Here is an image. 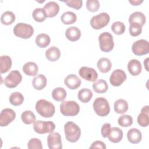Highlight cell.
<instances>
[{
	"instance_id": "cell-28",
	"label": "cell",
	"mask_w": 149,
	"mask_h": 149,
	"mask_svg": "<svg viewBox=\"0 0 149 149\" xmlns=\"http://www.w3.org/2000/svg\"><path fill=\"white\" fill-rule=\"evenodd\" d=\"M92 87L95 93L99 94L105 93L108 89V84L103 79H99L95 81L93 84Z\"/></svg>"
},
{
	"instance_id": "cell-20",
	"label": "cell",
	"mask_w": 149,
	"mask_h": 149,
	"mask_svg": "<svg viewBox=\"0 0 149 149\" xmlns=\"http://www.w3.org/2000/svg\"><path fill=\"white\" fill-rule=\"evenodd\" d=\"M127 138L130 143L132 144H137L141 140L142 134L139 129L132 128L127 132Z\"/></svg>"
},
{
	"instance_id": "cell-2",
	"label": "cell",
	"mask_w": 149,
	"mask_h": 149,
	"mask_svg": "<svg viewBox=\"0 0 149 149\" xmlns=\"http://www.w3.org/2000/svg\"><path fill=\"white\" fill-rule=\"evenodd\" d=\"M64 132L66 140L71 143L78 141L81 136L80 128L73 122H68L64 125Z\"/></svg>"
},
{
	"instance_id": "cell-42",
	"label": "cell",
	"mask_w": 149,
	"mask_h": 149,
	"mask_svg": "<svg viewBox=\"0 0 149 149\" xmlns=\"http://www.w3.org/2000/svg\"><path fill=\"white\" fill-rule=\"evenodd\" d=\"M27 147L29 149H42V143L38 139L32 138L27 143Z\"/></svg>"
},
{
	"instance_id": "cell-7",
	"label": "cell",
	"mask_w": 149,
	"mask_h": 149,
	"mask_svg": "<svg viewBox=\"0 0 149 149\" xmlns=\"http://www.w3.org/2000/svg\"><path fill=\"white\" fill-rule=\"evenodd\" d=\"M110 21V16L106 12H102L91 17L90 25L95 30H99L105 27Z\"/></svg>"
},
{
	"instance_id": "cell-35",
	"label": "cell",
	"mask_w": 149,
	"mask_h": 149,
	"mask_svg": "<svg viewBox=\"0 0 149 149\" xmlns=\"http://www.w3.org/2000/svg\"><path fill=\"white\" fill-rule=\"evenodd\" d=\"M21 119L23 123L27 125H30L36 121V116L30 110H27L22 112Z\"/></svg>"
},
{
	"instance_id": "cell-5",
	"label": "cell",
	"mask_w": 149,
	"mask_h": 149,
	"mask_svg": "<svg viewBox=\"0 0 149 149\" xmlns=\"http://www.w3.org/2000/svg\"><path fill=\"white\" fill-rule=\"evenodd\" d=\"M94 110L100 116H105L110 112V106L108 101L104 97L97 98L93 104Z\"/></svg>"
},
{
	"instance_id": "cell-3",
	"label": "cell",
	"mask_w": 149,
	"mask_h": 149,
	"mask_svg": "<svg viewBox=\"0 0 149 149\" xmlns=\"http://www.w3.org/2000/svg\"><path fill=\"white\" fill-rule=\"evenodd\" d=\"M60 111L64 116H73L79 113L80 107L74 101H63L60 105Z\"/></svg>"
},
{
	"instance_id": "cell-25",
	"label": "cell",
	"mask_w": 149,
	"mask_h": 149,
	"mask_svg": "<svg viewBox=\"0 0 149 149\" xmlns=\"http://www.w3.org/2000/svg\"><path fill=\"white\" fill-rule=\"evenodd\" d=\"M146 21V16L144 14H143L141 12H133L129 17V23H135L140 24L141 26L144 25Z\"/></svg>"
},
{
	"instance_id": "cell-12",
	"label": "cell",
	"mask_w": 149,
	"mask_h": 149,
	"mask_svg": "<svg viewBox=\"0 0 149 149\" xmlns=\"http://www.w3.org/2000/svg\"><path fill=\"white\" fill-rule=\"evenodd\" d=\"M127 76L125 72L121 69H116L112 72L109 77V81L113 86H120L126 79Z\"/></svg>"
},
{
	"instance_id": "cell-43",
	"label": "cell",
	"mask_w": 149,
	"mask_h": 149,
	"mask_svg": "<svg viewBox=\"0 0 149 149\" xmlns=\"http://www.w3.org/2000/svg\"><path fill=\"white\" fill-rule=\"evenodd\" d=\"M63 2H65L68 6L76 10L80 9L83 4V1L81 0H67L63 1Z\"/></svg>"
},
{
	"instance_id": "cell-31",
	"label": "cell",
	"mask_w": 149,
	"mask_h": 149,
	"mask_svg": "<svg viewBox=\"0 0 149 149\" xmlns=\"http://www.w3.org/2000/svg\"><path fill=\"white\" fill-rule=\"evenodd\" d=\"M78 99L83 103L90 101L93 97L92 91L88 88H83L79 91L77 94Z\"/></svg>"
},
{
	"instance_id": "cell-16",
	"label": "cell",
	"mask_w": 149,
	"mask_h": 149,
	"mask_svg": "<svg viewBox=\"0 0 149 149\" xmlns=\"http://www.w3.org/2000/svg\"><path fill=\"white\" fill-rule=\"evenodd\" d=\"M43 9L45 12L47 17H53L58 13L59 6L56 2L49 1L44 5Z\"/></svg>"
},
{
	"instance_id": "cell-6",
	"label": "cell",
	"mask_w": 149,
	"mask_h": 149,
	"mask_svg": "<svg viewBox=\"0 0 149 149\" xmlns=\"http://www.w3.org/2000/svg\"><path fill=\"white\" fill-rule=\"evenodd\" d=\"M100 49L105 52H109L114 47L113 36L109 32L101 33L98 37Z\"/></svg>"
},
{
	"instance_id": "cell-21",
	"label": "cell",
	"mask_w": 149,
	"mask_h": 149,
	"mask_svg": "<svg viewBox=\"0 0 149 149\" xmlns=\"http://www.w3.org/2000/svg\"><path fill=\"white\" fill-rule=\"evenodd\" d=\"M47 84L46 77L42 74H39L34 77L32 81L33 87L37 90H41L45 87Z\"/></svg>"
},
{
	"instance_id": "cell-36",
	"label": "cell",
	"mask_w": 149,
	"mask_h": 149,
	"mask_svg": "<svg viewBox=\"0 0 149 149\" xmlns=\"http://www.w3.org/2000/svg\"><path fill=\"white\" fill-rule=\"evenodd\" d=\"M9 100L12 105L19 106L23 102L24 97L22 93L19 92H14L10 94Z\"/></svg>"
},
{
	"instance_id": "cell-32",
	"label": "cell",
	"mask_w": 149,
	"mask_h": 149,
	"mask_svg": "<svg viewBox=\"0 0 149 149\" xmlns=\"http://www.w3.org/2000/svg\"><path fill=\"white\" fill-rule=\"evenodd\" d=\"M61 19L64 24H71L76 21L77 16L74 12L67 11L62 15Z\"/></svg>"
},
{
	"instance_id": "cell-33",
	"label": "cell",
	"mask_w": 149,
	"mask_h": 149,
	"mask_svg": "<svg viewBox=\"0 0 149 149\" xmlns=\"http://www.w3.org/2000/svg\"><path fill=\"white\" fill-rule=\"evenodd\" d=\"M15 15L12 12L6 11L2 14L1 16V22L2 24L9 25L15 22Z\"/></svg>"
},
{
	"instance_id": "cell-34",
	"label": "cell",
	"mask_w": 149,
	"mask_h": 149,
	"mask_svg": "<svg viewBox=\"0 0 149 149\" xmlns=\"http://www.w3.org/2000/svg\"><path fill=\"white\" fill-rule=\"evenodd\" d=\"M66 91L62 87H56L52 92V97L56 101H63L66 97Z\"/></svg>"
},
{
	"instance_id": "cell-15",
	"label": "cell",
	"mask_w": 149,
	"mask_h": 149,
	"mask_svg": "<svg viewBox=\"0 0 149 149\" xmlns=\"http://www.w3.org/2000/svg\"><path fill=\"white\" fill-rule=\"evenodd\" d=\"M64 83L69 88L74 90L77 89L80 86L81 81V79L76 74H70L65 77Z\"/></svg>"
},
{
	"instance_id": "cell-38",
	"label": "cell",
	"mask_w": 149,
	"mask_h": 149,
	"mask_svg": "<svg viewBox=\"0 0 149 149\" xmlns=\"http://www.w3.org/2000/svg\"><path fill=\"white\" fill-rule=\"evenodd\" d=\"M118 122L122 127H129L133 123V118L129 115H123L118 118Z\"/></svg>"
},
{
	"instance_id": "cell-29",
	"label": "cell",
	"mask_w": 149,
	"mask_h": 149,
	"mask_svg": "<svg viewBox=\"0 0 149 149\" xmlns=\"http://www.w3.org/2000/svg\"><path fill=\"white\" fill-rule=\"evenodd\" d=\"M128 103L123 99H119L114 102V110L117 113L123 114L128 110Z\"/></svg>"
},
{
	"instance_id": "cell-39",
	"label": "cell",
	"mask_w": 149,
	"mask_h": 149,
	"mask_svg": "<svg viewBox=\"0 0 149 149\" xmlns=\"http://www.w3.org/2000/svg\"><path fill=\"white\" fill-rule=\"evenodd\" d=\"M111 30L115 34L121 35L125 31V26L124 23L121 22H115L111 26Z\"/></svg>"
},
{
	"instance_id": "cell-11",
	"label": "cell",
	"mask_w": 149,
	"mask_h": 149,
	"mask_svg": "<svg viewBox=\"0 0 149 149\" xmlns=\"http://www.w3.org/2000/svg\"><path fill=\"white\" fill-rule=\"evenodd\" d=\"M16 118L15 112L10 108L2 109L0 114V126L4 127L10 123Z\"/></svg>"
},
{
	"instance_id": "cell-1",
	"label": "cell",
	"mask_w": 149,
	"mask_h": 149,
	"mask_svg": "<svg viewBox=\"0 0 149 149\" xmlns=\"http://www.w3.org/2000/svg\"><path fill=\"white\" fill-rule=\"evenodd\" d=\"M36 110L44 118L52 117L54 115L55 111L54 104L44 99L39 100L36 102Z\"/></svg>"
},
{
	"instance_id": "cell-46",
	"label": "cell",
	"mask_w": 149,
	"mask_h": 149,
	"mask_svg": "<svg viewBox=\"0 0 149 149\" xmlns=\"http://www.w3.org/2000/svg\"><path fill=\"white\" fill-rule=\"evenodd\" d=\"M129 3H130L132 5H139L140 4H141L143 1L141 0V1H140V0H133V1H130L129 0Z\"/></svg>"
},
{
	"instance_id": "cell-13",
	"label": "cell",
	"mask_w": 149,
	"mask_h": 149,
	"mask_svg": "<svg viewBox=\"0 0 149 149\" xmlns=\"http://www.w3.org/2000/svg\"><path fill=\"white\" fill-rule=\"evenodd\" d=\"M47 144L49 149H61L62 144L61 136L58 132L50 133L47 137Z\"/></svg>"
},
{
	"instance_id": "cell-27",
	"label": "cell",
	"mask_w": 149,
	"mask_h": 149,
	"mask_svg": "<svg viewBox=\"0 0 149 149\" xmlns=\"http://www.w3.org/2000/svg\"><path fill=\"white\" fill-rule=\"evenodd\" d=\"M97 66L101 72L107 73L111 70L112 63L108 58H101L98 61L97 63Z\"/></svg>"
},
{
	"instance_id": "cell-26",
	"label": "cell",
	"mask_w": 149,
	"mask_h": 149,
	"mask_svg": "<svg viewBox=\"0 0 149 149\" xmlns=\"http://www.w3.org/2000/svg\"><path fill=\"white\" fill-rule=\"evenodd\" d=\"M12 66V59L8 55H2L0 58V72L1 73H6Z\"/></svg>"
},
{
	"instance_id": "cell-45",
	"label": "cell",
	"mask_w": 149,
	"mask_h": 149,
	"mask_svg": "<svg viewBox=\"0 0 149 149\" xmlns=\"http://www.w3.org/2000/svg\"><path fill=\"white\" fill-rule=\"evenodd\" d=\"M90 148H100V149H105L106 146L105 143L101 141L97 140L93 142L91 146L90 147Z\"/></svg>"
},
{
	"instance_id": "cell-41",
	"label": "cell",
	"mask_w": 149,
	"mask_h": 149,
	"mask_svg": "<svg viewBox=\"0 0 149 149\" xmlns=\"http://www.w3.org/2000/svg\"><path fill=\"white\" fill-rule=\"evenodd\" d=\"M100 6V2L97 0H87L86 1V8L90 12H95L97 11Z\"/></svg>"
},
{
	"instance_id": "cell-14",
	"label": "cell",
	"mask_w": 149,
	"mask_h": 149,
	"mask_svg": "<svg viewBox=\"0 0 149 149\" xmlns=\"http://www.w3.org/2000/svg\"><path fill=\"white\" fill-rule=\"evenodd\" d=\"M79 75L83 79L89 81H95L98 78L96 70L91 68L83 66L79 70Z\"/></svg>"
},
{
	"instance_id": "cell-17",
	"label": "cell",
	"mask_w": 149,
	"mask_h": 149,
	"mask_svg": "<svg viewBox=\"0 0 149 149\" xmlns=\"http://www.w3.org/2000/svg\"><path fill=\"white\" fill-rule=\"evenodd\" d=\"M149 106L143 107L137 116V123L141 127H147L149 124Z\"/></svg>"
},
{
	"instance_id": "cell-37",
	"label": "cell",
	"mask_w": 149,
	"mask_h": 149,
	"mask_svg": "<svg viewBox=\"0 0 149 149\" xmlns=\"http://www.w3.org/2000/svg\"><path fill=\"white\" fill-rule=\"evenodd\" d=\"M32 16L34 20L37 22H42L47 17L44 10L41 8L35 9L33 12Z\"/></svg>"
},
{
	"instance_id": "cell-22",
	"label": "cell",
	"mask_w": 149,
	"mask_h": 149,
	"mask_svg": "<svg viewBox=\"0 0 149 149\" xmlns=\"http://www.w3.org/2000/svg\"><path fill=\"white\" fill-rule=\"evenodd\" d=\"M65 35L69 41H76L80 38L81 31L77 27L72 26L66 29Z\"/></svg>"
},
{
	"instance_id": "cell-30",
	"label": "cell",
	"mask_w": 149,
	"mask_h": 149,
	"mask_svg": "<svg viewBox=\"0 0 149 149\" xmlns=\"http://www.w3.org/2000/svg\"><path fill=\"white\" fill-rule=\"evenodd\" d=\"M36 44L40 48H45L51 42L49 36L45 33H41L37 36L36 38Z\"/></svg>"
},
{
	"instance_id": "cell-44",
	"label": "cell",
	"mask_w": 149,
	"mask_h": 149,
	"mask_svg": "<svg viewBox=\"0 0 149 149\" xmlns=\"http://www.w3.org/2000/svg\"><path fill=\"white\" fill-rule=\"evenodd\" d=\"M111 124L109 123H104L102 126L101 127V134L102 136L104 138L107 137L109 132L111 130Z\"/></svg>"
},
{
	"instance_id": "cell-47",
	"label": "cell",
	"mask_w": 149,
	"mask_h": 149,
	"mask_svg": "<svg viewBox=\"0 0 149 149\" xmlns=\"http://www.w3.org/2000/svg\"><path fill=\"white\" fill-rule=\"evenodd\" d=\"M148 58H146V59H145V61H144V65L146 66V70H147V71H148V68H147V65H148Z\"/></svg>"
},
{
	"instance_id": "cell-8",
	"label": "cell",
	"mask_w": 149,
	"mask_h": 149,
	"mask_svg": "<svg viewBox=\"0 0 149 149\" xmlns=\"http://www.w3.org/2000/svg\"><path fill=\"white\" fill-rule=\"evenodd\" d=\"M34 130L38 134L52 133L55 130V125L51 121L36 120L33 123Z\"/></svg>"
},
{
	"instance_id": "cell-9",
	"label": "cell",
	"mask_w": 149,
	"mask_h": 149,
	"mask_svg": "<svg viewBox=\"0 0 149 149\" xmlns=\"http://www.w3.org/2000/svg\"><path fill=\"white\" fill-rule=\"evenodd\" d=\"M22 76L18 70H12L5 78L3 80L4 84L9 88L17 87L22 81Z\"/></svg>"
},
{
	"instance_id": "cell-40",
	"label": "cell",
	"mask_w": 149,
	"mask_h": 149,
	"mask_svg": "<svg viewBox=\"0 0 149 149\" xmlns=\"http://www.w3.org/2000/svg\"><path fill=\"white\" fill-rule=\"evenodd\" d=\"M130 34L133 37H136L140 35L142 31V26L139 24L132 23H130L129 29Z\"/></svg>"
},
{
	"instance_id": "cell-23",
	"label": "cell",
	"mask_w": 149,
	"mask_h": 149,
	"mask_svg": "<svg viewBox=\"0 0 149 149\" xmlns=\"http://www.w3.org/2000/svg\"><path fill=\"white\" fill-rule=\"evenodd\" d=\"M61 56V51L56 47H51L45 51V57L51 62H55L59 59Z\"/></svg>"
},
{
	"instance_id": "cell-24",
	"label": "cell",
	"mask_w": 149,
	"mask_h": 149,
	"mask_svg": "<svg viewBox=\"0 0 149 149\" xmlns=\"http://www.w3.org/2000/svg\"><path fill=\"white\" fill-rule=\"evenodd\" d=\"M23 72L27 76H36L38 71V67L37 65L33 62H28L26 63L23 66Z\"/></svg>"
},
{
	"instance_id": "cell-18",
	"label": "cell",
	"mask_w": 149,
	"mask_h": 149,
	"mask_svg": "<svg viewBox=\"0 0 149 149\" xmlns=\"http://www.w3.org/2000/svg\"><path fill=\"white\" fill-rule=\"evenodd\" d=\"M127 69L132 76H137L141 72L142 66L140 61L137 59H133L128 62Z\"/></svg>"
},
{
	"instance_id": "cell-10",
	"label": "cell",
	"mask_w": 149,
	"mask_h": 149,
	"mask_svg": "<svg viewBox=\"0 0 149 149\" xmlns=\"http://www.w3.org/2000/svg\"><path fill=\"white\" fill-rule=\"evenodd\" d=\"M133 53L138 56L147 54L149 52V43L147 40L140 39L133 42L132 46Z\"/></svg>"
},
{
	"instance_id": "cell-19",
	"label": "cell",
	"mask_w": 149,
	"mask_h": 149,
	"mask_svg": "<svg viewBox=\"0 0 149 149\" xmlns=\"http://www.w3.org/2000/svg\"><path fill=\"white\" fill-rule=\"evenodd\" d=\"M123 136V132L120 128L117 127H113L111 129V130L107 137L110 141L114 143H117L122 140Z\"/></svg>"
},
{
	"instance_id": "cell-4",
	"label": "cell",
	"mask_w": 149,
	"mask_h": 149,
	"mask_svg": "<svg viewBox=\"0 0 149 149\" xmlns=\"http://www.w3.org/2000/svg\"><path fill=\"white\" fill-rule=\"evenodd\" d=\"M13 31L16 37L23 39H27L33 36L34 28L30 24L19 23L15 25Z\"/></svg>"
}]
</instances>
